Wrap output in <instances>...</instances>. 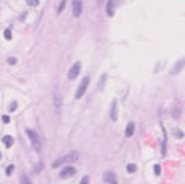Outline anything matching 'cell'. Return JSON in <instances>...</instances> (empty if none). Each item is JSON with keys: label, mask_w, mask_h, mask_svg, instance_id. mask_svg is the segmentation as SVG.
I'll return each instance as SVG.
<instances>
[{"label": "cell", "mask_w": 185, "mask_h": 184, "mask_svg": "<svg viewBox=\"0 0 185 184\" xmlns=\"http://www.w3.org/2000/svg\"><path fill=\"white\" fill-rule=\"evenodd\" d=\"M26 135H28V139L31 140V143H33L34 150L39 152V150H41V140H39V135H38L34 130H29V129L26 130Z\"/></svg>", "instance_id": "1"}, {"label": "cell", "mask_w": 185, "mask_h": 184, "mask_svg": "<svg viewBox=\"0 0 185 184\" xmlns=\"http://www.w3.org/2000/svg\"><path fill=\"white\" fill-rule=\"evenodd\" d=\"M88 85H89V77H84L83 80H81V83L78 85V88H76V93H75V98L76 100H80L84 93H86V88H88Z\"/></svg>", "instance_id": "2"}, {"label": "cell", "mask_w": 185, "mask_h": 184, "mask_svg": "<svg viewBox=\"0 0 185 184\" xmlns=\"http://www.w3.org/2000/svg\"><path fill=\"white\" fill-rule=\"evenodd\" d=\"M80 70H81V62H75V64L70 67L68 73H67V78H68V80H75V78L78 77Z\"/></svg>", "instance_id": "3"}, {"label": "cell", "mask_w": 185, "mask_h": 184, "mask_svg": "<svg viewBox=\"0 0 185 184\" xmlns=\"http://www.w3.org/2000/svg\"><path fill=\"white\" fill-rule=\"evenodd\" d=\"M81 11H83V2L81 0H73L72 2V13L73 16H81Z\"/></svg>", "instance_id": "4"}, {"label": "cell", "mask_w": 185, "mask_h": 184, "mask_svg": "<svg viewBox=\"0 0 185 184\" xmlns=\"http://www.w3.org/2000/svg\"><path fill=\"white\" fill-rule=\"evenodd\" d=\"M75 173H76V169L73 168V166H67V168H63V169H62L60 178H62V179H67V178H72V176H75Z\"/></svg>", "instance_id": "5"}, {"label": "cell", "mask_w": 185, "mask_h": 184, "mask_svg": "<svg viewBox=\"0 0 185 184\" xmlns=\"http://www.w3.org/2000/svg\"><path fill=\"white\" fill-rule=\"evenodd\" d=\"M104 181H106L107 184H117L115 173H112V171H106V173H104Z\"/></svg>", "instance_id": "6"}, {"label": "cell", "mask_w": 185, "mask_h": 184, "mask_svg": "<svg viewBox=\"0 0 185 184\" xmlns=\"http://www.w3.org/2000/svg\"><path fill=\"white\" fill-rule=\"evenodd\" d=\"M78 158H80L78 152H70L67 156H63V163H73V161H76Z\"/></svg>", "instance_id": "7"}, {"label": "cell", "mask_w": 185, "mask_h": 184, "mask_svg": "<svg viewBox=\"0 0 185 184\" xmlns=\"http://www.w3.org/2000/svg\"><path fill=\"white\" fill-rule=\"evenodd\" d=\"M114 0H107V5H106V13L107 16H114Z\"/></svg>", "instance_id": "8"}, {"label": "cell", "mask_w": 185, "mask_h": 184, "mask_svg": "<svg viewBox=\"0 0 185 184\" xmlns=\"http://www.w3.org/2000/svg\"><path fill=\"white\" fill-rule=\"evenodd\" d=\"M133 134H135V124L133 122H128L127 129H125V137H133Z\"/></svg>", "instance_id": "9"}, {"label": "cell", "mask_w": 185, "mask_h": 184, "mask_svg": "<svg viewBox=\"0 0 185 184\" xmlns=\"http://www.w3.org/2000/svg\"><path fill=\"white\" fill-rule=\"evenodd\" d=\"M183 65H185V59L182 57V59H180V60H179V62H177V65L174 67V70H172V75H177V73L182 70V67H183Z\"/></svg>", "instance_id": "10"}, {"label": "cell", "mask_w": 185, "mask_h": 184, "mask_svg": "<svg viewBox=\"0 0 185 184\" xmlns=\"http://www.w3.org/2000/svg\"><path fill=\"white\" fill-rule=\"evenodd\" d=\"M54 104H55V109L60 111V108H62V95H59V93L54 95Z\"/></svg>", "instance_id": "11"}, {"label": "cell", "mask_w": 185, "mask_h": 184, "mask_svg": "<svg viewBox=\"0 0 185 184\" xmlns=\"http://www.w3.org/2000/svg\"><path fill=\"white\" fill-rule=\"evenodd\" d=\"M110 121H117V101H112V108H110Z\"/></svg>", "instance_id": "12"}, {"label": "cell", "mask_w": 185, "mask_h": 184, "mask_svg": "<svg viewBox=\"0 0 185 184\" xmlns=\"http://www.w3.org/2000/svg\"><path fill=\"white\" fill-rule=\"evenodd\" d=\"M3 143H5L7 148H10V147L13 145V137H11V135H5L3 137Z\"/></svg>", "instance_id": "13"}, {"label": "cell", "mask_w": 185, "mask_h": 184, "mask_svg": "<svg viewBox=\"0 0 185 184\" xmlns=\"http://www.w3.org/2000/svg\"><path fill=\"white\" fill-rule=\"evenodd\" d=\"M65 5H67V0H62V2L59 3V7H57V13H62V11H63Z\"/></svg>", "instance_id": "14"}, {"label": "cell", "mask_w": 185, "mask_h": 184, "mask_svg": "<svg viewBox=\"0 0 185 184\" xmlns=\"http://www.w3.org/2000/svg\"><path fill=\"white\" fill-rule=\"evenodd\" d=\"M135 171H137V165H133V163L127 165V173H135Z\"/></svg>", "instance_id": "15"}, {"label": "cell", "mask_w": 185, "mask_h": 184, "mask_svg": "<svg viewBox=\"0 0 185 184\" xmlns=\"http://www.w3.org/2000/svg\"><path fill=\"white\" fill-rule=\"evenodd\" d=\"M62 163H63V156H62V158H59V160H55V161L52 163V168H59Z\"/></svg>", "instance_id": "16"}, {"label": "cell", "mask_w": 185, "mask_h": 184, "mask_svg": "<svg viewBox=\"0 0 185 184\" xmlns=\"http://www.w3.org/2000/svg\"><path fill=\"white\" fill-rule=\"evenodd\" d=\"M16 108H18V103H16V101H13V103H10L8 111H10V113H13V111H16Z\"/></svg>", "instance_id": "17"}, {"label": "cell", "mask_w": 185, "mask_h": 184, "mask_svg": "<svg viewBox=\"0 0 185 184\" xmlns=\"http://www.w3.org/2000/svg\"><path fill=\"white\" fill-rule=\"evenodd\" d=\"M106 78H107V75H106V73H102V77H101V80H99V90L104 88V82H106Z\"/></svg>", "instance_id": "18"}, {"label": "cell", "mask_w": 185, "mask_h": 184, "mask_svg": "<svg viewBox=\"0 0 185 184\" xmlns=\"http://www.w3.org/2000/svg\"><path fill=\"white\" fill-rule=\"evenodd\" d=\"M3 36H5V39H11V31H10V29H5V31H3Z\"/></svg>", "instance_id": "19"}, {"label": "cell", "mask_w": 185, "mask_h": 184, "mask_svg": "<svg viewBox=\"0 0 185 184\" xmlns=\"http://www.w3.org/2000/svg\"><path fill=\"white\" fill-rule=\"evenodd\" d=\"M174 135H175L177 139H182V137H183V134H182V130H179V129H175V130H174Z\"/></svg>", "instance_id": "20"}, {"label": "cell", "mask_w": 185, "mask_h": 184, "mask_svg": "<svg viewBox=\"0 0 185 184\" xmlns=\"http://www.w3.org/2000/svg\"><path fill=\"white\" fill-rule=\"evenodd\" d=\"M154 174H161V166H159V165H154Z\"/></svg>", "instance_id": "21"}, {"label": "cell", "mask_w": 185, "mask_h": 184, "mask_svg": "<svg viewBox=\"0 0 185 184\" xmlns=\"http://www.w3.org/2000/svg\"><path fill=\"white\" fill-rule=\"evenodd\" d=\"M21 184H31V181L28 179V176H21Z\"/></svg>", "instance_id": "22"}, {"label": "cell", "mask_w": 185, "mask_h": 184, "mask_svg": "<svg viewBox=\"0 0 185 184\" xmlns=\"http://www.w3.org/2000/svg\"><path fill=\"white\" fill-rule=\"evenodd\" d=\"M13 169H15V166H13V165H10V166L7 168V176H10L11 173H13Z\"/></svg>", "instance_id": "23"}, {"label": "cell", "mask_w": 185, "mask_h": 184, "mask_svg": "<svg viewBox=\"0 0 185 184\" xmlns=\"http://www.w3.org/2000/svg\"><path fill=\"white\" fill-rule=\"evenodd\" d=\"M28 3L31 5V7H36V5L39 3V0H28Z\"/></svg>", "instance_id": "24"}, {"label": "cell", "mask_w": 185, "mask_h": 184, "mask_svg": "<svg viewBox=\"0 0 185 184\" xmlns=\"http://www.w3.org/2000/svg\"><path fill=\"white\" fill-rule=\"evenodd\" d=\"M7 62H8L10 65H15V64H16V57H10V59L7 60Z\"/></svg>", "instance_id": "25"}, {"label": "cell", "mask_w": 185, "mask_h": 184, "mask_svg": "<svg viewBox=\"0 0 185 184\" xmlns=\"http://www.w3.org/2000/svg\"><path fill=\"white\" fill-rule=\"evenodd\" d=\"M80 184H89V178H88V176H84L83 179H81V182H80Z\"/></svg>", "instance_id": "26"}, {"label": "cell", "mask_w": 185, "mask_h": 184, "mask_svg": "<svg viewBox=\"0 0 185 184\" xmlns=\"http://www.w3.org/2000/svg\"><path fill=\"white\" fill-rule=\"evenodd\" d=\"M2 121H3V124H8V122H10V117H8V116H3Z\"/></svg>", "instance_id": "27"}, {"label": "cell", "mask_w": 185, "mask_h": 184, "mask_svg": "<svg viewBox=\"0 0 185 184\" xmlns=\"http://www.w3.org/2000/svg\"><path fill=\"white\" fill-rule=\"evenodd\" d=\"M102 2H104V0H97V3H99V5H101V3H102Z\"/></svg>", "instance_id": "28"}, {"label": "cell", "mask_w": 185, "mask_h": 184, "mask_svg": "<svg viewBox=\"0 0 185 184\" xmlns=\"http://www.w3.org/2000/svg\"><path fill=\"white\" fill-rule=\"evenodd\" d=\"M115 2H119V3H120V2H122V0H114V3H115Z\"/></svg>", "instance_id": "29"}, {"label": "cell", "mask_w": 185, "mask_h": 184, "mask_svg": "<svg viewBox=\"0 0 185 184\" xmlns=\"http://www.w3.org/2000/svg\"><path fill=\"white\" fill-rule=\"evenodd\" d=\"M0 158H2V153H0Z\"/></svg>", "instance_id": "30"}]
</instances>
